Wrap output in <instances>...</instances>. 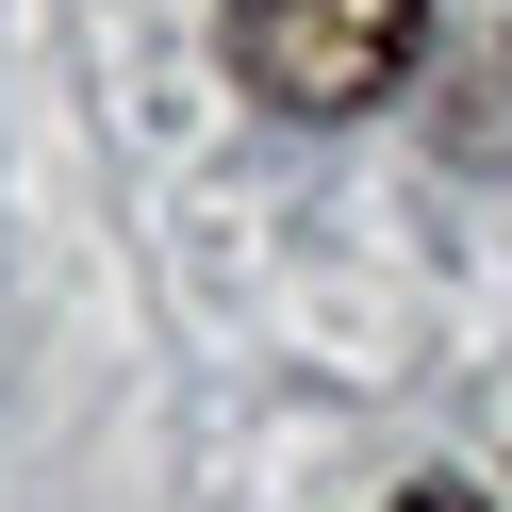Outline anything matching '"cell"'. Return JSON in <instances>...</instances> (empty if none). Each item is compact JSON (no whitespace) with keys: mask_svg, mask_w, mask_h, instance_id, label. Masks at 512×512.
Listing matches in <instances>:
<instances>
[{"mask_svg":"<svg viewBox=\"0 0 512 512\" xmlns=\"http://www.w3.org/2000/svg\"><path fill=\"white\" fill-rule=\"evenodd\" d=\"M215 50H232V83L281 100V116H364V100L413 83L430 0H215Z\"/></svg>","mask_w":512,"mask_h":512,"instance_id":"cell-1","label":"cell"},{"mask_svg":"<svg viewBox=\"0 0 512 512\" xmlns=\"http://www.w3.org/2000/svg\"><path fill=\"white\" fill-rule=\"evenodd\" d=\"M397 512H496V496H463V479H413V496Z\"/></svg>","mask_w":512,"mask_h":512,"instance_id":"cell-2","label":"cell"}]
</instances>
